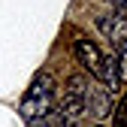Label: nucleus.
Instances as JSON below:
<instances>
[{
	"label": "nucleus",
	"mask_w": 127,
	"mask_h": 127,
	"mask_svg": "<svg viewBox=\"0 0 127 127\" xmlns=\"http://www.w3.org/2000/svg\"><path fill=\"white\" fill-rule=\"evenodd\" d=\"M55 106V79L49 73H39L33 79V85L27 88L24 100H21V118L30 121V118H42L49 115Z\"/></svg>",
	"instance_id": "f257e3e1"
},
{
	"label": "nucleus",
	"mask_w": 127,
	"mask_h": 127,
	"mask_svg": "<svg viewBox=\"0 0 127 127\" xmlns=\"http://www.w3.org/2000/svg\"><path fill=\"white\" fill-rule=\"evenodd\" d=\"M73 52H76V61L82 64V67H85L94 79H100V73H103V52L97 49V42L79 36V39L73 42Z\"/></svg>",
	"instance_id": "f03ea898"
},
{
	"label": "nucleus",
	"mask_w": 127,
	"mask_h": 127,
	"mask_svg": "<svg viewBox=\"0 0 127 127\" xmlns=\"http://www.w3.org/2000/svg\"><path fill=\"white\" fill-rule=\"evenodd\" d=\"M82 115H85V94H70V91H64V100H61V106H58L61 127H76Z\"/></svg>",
	"instance_id": "7ed1b4c3"
},
{
	"label": "nucleus",
	"mask_w": 127,
	"mask_h": 127,
	"mask_svg": "<svg viewBox=\"0 0 127 127\" xmlns=\"http://www.w3.org/2000/svg\"><path fill=\"white\" fill-rule=\"evenodd\" d=\"M85 109H88L94 118L112 115V94H109L106 88H88V94H85Z\"/></svg>",
	"instance_id": "20e7f679"
},
{
	"label": "nucleus",
	"mask_w": 127,
	"mask_h": 127,
	"mask_svg": "<svg viewBox=\"0 0 127 127\" xmlns=\"http://www.w3.org/2000/svg\"><path fill=\"white\" fill-rule=\"evenodd\" d=\"M97 27L103 30L106 36H112V33H115V27H118V15H112V12H106V15H97Z\"/></svg>",
	"instance_id": "39448f33"
},
{
	"label": "nucleus",
	"mask_w": 127,
	"mask_h": 127,
	"mask_svg": "<svg viewBox=\"0 0 127 127\" xmlns=\"http://www.w3.org/2000/svg\"><path fill=\"white\" fill-rule=\"evenodd\" d=\"M112 127H127V94H124V97H121V103L112 109Z\"/></svg>",
	"instance_id": "423d86ee"
},
{
	"label": "nucleus",
	"mask_w": 127,
	"mask_h": 127,
	"mask_svg": "<svg viewBox=\"0 0 127 127\" xmlns=\"http://www.w3.org/2000/svg\"><path fill=\"white\" fill-rule=\"evenodd\" d=\"M49 115H52V112H49ZM49 115H42V118H30V121H27V127H52Z\"/></svg>",
	"instance_id": "0eeeda50"
},
{
	"label": "nucleus",
	"mask_w": 127,
	"mask_h": 127,
	"mask_svg": "<svg viewBox=\"0 0 127 127\" xmlns=\"http://www.w3.org/2000/svg\"><path fill=\"white\" fill-rule=\"evenodd\" d=\"M115 12H118V18H127V0H124L121 6H115Z\"/></svg>",
	"instance_id": "6e6552de"
},
{
	"label": "nucleus",
	"mask_w": 127,
	"mask_h": 127,
	"mask_svg": "<svg viewBox=\"0 0 127 127\" xmlns=\"http://www.w3.org/2000/svg\"><path fill=\"white\" fill-rule=\"evenodd\" d=\"M106 3H112V6H121V3H124V0H106Z\"/></svg>",
	"instance_id": "1a4fd4ad"
},
{
	"label": "nucleus",
	"mask_w": 127,
	"mask_h": 127,
	"mask_svg": "<svg viewBox=\"0 0 127 127\" xmlns=\"http://www.w3.org/2000/svg\"><path fill=\"white\" fill-rule=\"evenodd\" d=\"M97 127H100V124H97Z\"/></svg>",
	"instance_id": "9d476101"
}]
</instances>
